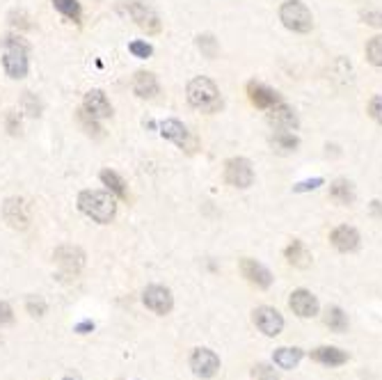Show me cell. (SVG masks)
Masks as SVG:
<instances>
[{
    "label": "cell",
    "mask_w": 382,
    "mask_h": 380,
    "mask_svg": "<svg viewBox=\"0 0 382 380\" xmlns=\"http://www.w3.org/2000/svg\"><path fill=\"white\" fill-rule=\"evenodd\" d=\"M83 106H85V110H88L92 117H97V119L112 117V106H110L108 97L101 90H90L88 94H85Z\"/></svg>",
    "instance_id": "18"
},
{
    "label": "cell",
    "mask_w": 382,
    "mask_h": 380,
    "mask_svg": "<svg viewBox=\"0 0 382 380\" xmlns=\"http://www.w3.org/2000/svg\"><path fill=\"white\" fill-rule=\"evenodd\" d=\"M268 124L277 128V131H295L298 128V115H295L291 106L280 101L277 106L268 108Z\"/></svg>",
    "instance_id": "10"
},
{
    "label": "cell",
    "mask_w": 382,
    "mask_h": 380,
    "mask_svg": "<svg viewBox=\"0 0 382 380\" xmlns=\"http://www.w3.org/2000/svg\"><path fill=\"white\" fill-rule=\"evenodd\" d=\"M271 142H273V147H275L277 151L291 154V151H295L300 147V137L295 135V133H291V131H275Z\"/></svg>",
    "instance_id": "23"
},
{
    "label": "cell",
    "mask_w": 382,
    "mask_h": 380,
    "mask_svg": "<svg viewBox=\"0 0 382 380\" xmlns=\"http://www.w3.org/2000/svg\"><path fill=\"white\" fill-rule=\"evenodd\" d=\"M188 103L197 110L202 112H218L222 108V97H220V90L211 79L206 76H197L188 83Z\"/></svg>",
    "instance_id": "2"
},
{
    "label": "cell",
    "mask_w": 382,
    "mask_h": 380,
    "mask_svg": "<svg viewBox=\"0 0 382 380\" xmlns=\"http://www.w3.org/2000/svg\"><path fill=\"white\" fill-rule=\"evenodd\" d=\"M90 330H94V323L92 321H85V323H81V325L76 327L78 334H85V332H90Z\"/></svg>",
    "instance_id": "40"
},
{
    "label": "cell",
    "mask_w": 382,
    "mask_h": 380,
    "mask_svg": "<svg viewBox=\"0 0 382 380\" xmlns=\"http://www.w3.org/2000/svg\"><path fill=\"white\" fill-rule=\"evenodd\" d=\"M78 209L90 215L94 222L108 224L117 213V202L106 190H83L78 195Z\"/></svg>",
    "instance_id": "1"
},
{
    "label": "cell",
    "mask_w": 382,
    "mask_h": 380,
    "mask_svg": "<svg viewBox=\"0 0 382 380\" xmlns=\"http://www.w3.org/2000/svg\"><path fill=\"white\" fill-rule=\"evenodd\" d=\"M302 360L300 348H277L275 351V365L282 369H293L298 367V362Z\"/></svg>",
    "instance_id": "24"
},
{
    "label": "cell",
    "mask_w": 382,
    "mask_h": 380,
    "mask_svg": "<svg viewBox=\"0 0 382 380\" xmlns=\"http://www.w3.org/2000/svg\"><path fill=\"white\" fill-rule=\"evenodd\" d=\"M311 360L320 362L325 367H341L348 362V355L341 351V348H334V346H320L316 351H311Z\"/></svg>",
    "instance_id": "20"
},
{
    "label": "cell",
    "mask_w": 382,
    "mask_h": 380,
    "mask_svg": "<svg viewBox=\"0 0 382 380\" xmlns=\"http://www.w3.org/2000/svg\"><path fill=\"white\" fill-rule=\"evenodd\" d=\"M247 97H250V101L254 103L257 108H261V110L273 108V106H277V103L282 101V97L275 90H271L268 85L257 83V81L247 83Z\"/></svg>",
    "instance_id": "16"
},
{
    "label": "cell",
    "mask_w": 382,
    "mask_h": 380,
    "mask_svg": "<svg viewBox=\"0 0 382 380\" xmlns=\"http://www.w3.org/2000/svg\"><path fill=\"white\" fill-rule=\"evenodd\" d=\"M53 7L60 12V14H64L67 19H71V21H81V3L78 0H53Z\"/></svg>",
    "instance_id": "29"
},
{
    "label": "cell",
    "mask_w": 382,
    "mask_h": 380,
    "mask_svg": "<svg viewBox=\"0 0 382 380\" xmlns=\"http://www.w3.org/2000/svg\"><path fill=\"white\" fill-rule=\"evenodd\" d=\"M254 323L266 337H277L284 330V316L273 307H259L254 309Z\"/></svg>",
    "instance_id": "12"
},
{
    "label": "cell",
    "mask_w": 382,
    "mask_h": 380,
    "mask_svg": "<svg viewBox=\"0 0 382 380\" xmlns=\"http://www.w3.org/2000/svg\"><path fill=\"white\" fill-rule=\"evenodd\" d=\"M25 307H28V312L32 316H44L46 314V302L37 298V296H30L28 300H25Z\"/></svg>",
    "instance_id": "32"
},
{
    "label": "cell",
    "mask_w": 382,
    "mask_h": 380,
    "mask_svg": "<svg viewBox=\"0 0 382 380\" xmlns=\"http://www.w3.org/2000/svg\"><path fill=\"white\" fill-rule=\"evenodd\" d=\"M362 21L373 28H382V12H362Z\"/></svg>",
    "instance_id": "38"
},
{
    "label": "cell",
    "mask_w": 382,
    "mask_h": 380,
    "mask_svg": "<svg viewBox=\"0 0 382 380\" xmlns=\"http://www.w3.org/2000/svg\"><path fill=\"white\" fill-rule=\"evenodd\" d=\"M76 119H78V124H81L83 131L88 133L90 137H103V128L99 126V119H97V117H92L85 108H83V110H78Z\"/></svg>",
    "instance_id": "26"
},
{
    "label": "cell",
    "mask_w": 382,
    "mask_h": 380,
    "mask_svg": "<svg viewBox=\"0 0 382 380\" xmlns=\"http://www.w3.org/2000/svg\"><path fill=\"white\" fill-rule=\"evenodd\" d=\"M197 48L202 50V55L208 60H215L220 53V46H218V39L213 34H199L197 37Z\"/></svg>",
    "instance_id": "28"
},
{
    "label": "cell",
    "mask_w": 382,
    "mask_h": 380,
    "mask_svg": "<svg viewBox=\"0 0 382 380\" xmlns=\"http://www.w3.org/2000/svg\"><path fill=\"white\" fill-rule=\"evenodd\" d=\"M190 369H193L199 378H211L218 374L220 358L208 348H197L193 355H190Z\"/></svg>",
    "instance_id": "8"
},
{
    "label": "cell",
    "mask_w": 382,
    "mask_h": 380,
    "mask_svg": "<svg viewBox=\"0 0 382 380\" xmlns=\"http://www.w3.org/2000/svg\"><path fill=\"white\" fill-rule=\"evenodd\" d=\"M3 218L14 229H25V227H28L30 215H28V209H25V202L21 200V197H10V200H5V204H3Z\"/></svg>",
    "instance_id": "13"
},
{
    "label": "cell",
    "mask_w": 382,
    "mask_h": 380,
    "mask_svg": "<svg viewBox=\"0 0 382 380\" xmlns=\"http://www.w3.org/2000/svg\"><path fill=\"white\" fill-rule=\"evenodd\" d=\"M128 48H131V53L135 55V57H149L151 53H154V48L149 46V44H146V41H133V44L131 46H128Z\"/></svg>",
    "instance_id": "36"
},
{
    "label": "cell",
    "mask_w": 382,
    "mask_h": 380,
    "mask_svg": "<svg viewBox=\"0 0 382 380\" xmlns=\"http://www.w3.org/2000/svg\"><path fill=\"white\" fill-rule=\"evenodd\" d=\"M14 321V314H12V307L7 302H0V325L5 323H12Z\"/></svg>",
    "instance_id": "39"
},
{
    "label": "cell",
    "mask_w": 382,
    "mask_h": 380,
    "mask_svg": "<svg viewBox=\"0 0 382 380\" xmlns=\"http://www.w3.org/2000/svg\"><path fill=\"white\" fill-rule=\"evenodd\" d=\"M124 10L126 14L131 16V19L140 25V28L146 32V34H156L161 32V19L158 14H156L151 7H146L142 3H137V0H126L124 3Z\"/></svg>",
    "instance_id": "7"
},
{
    "label": "cell",
    "mask_w": 382,
    "mask_h": 380,
    "mask_svg": "<svg viewBox=\"0 0 382 380\" xmlns=\"http://www.w3.org/2000/svg\"><path fill=\"white\" fill-rule=\"evenodd\" d=\"M3 46H5V57H3V67H5V74L10 79H25L28 76V41L23 37H10L3 39Z\"/></svg>",
    "instance_id": "3"
},
{
    "label": "cell",
    "mask_w": 382,
    "mask_h": 380,
    "mask_svg": "<svg viewBox=\"0 0 382 380\" xmlns=\"http://www.w3.org/2000/svg\"><path fill=\"white\" fill-rule=\"evenodd\" d=\"M53 259H55V264L62 269L64 273L69 275H78L83 269V264H85V255H83V250L81 247H76V245H62V247H57L55 252H53Z\"/></svg>",
    "instance_id": "9"
},
{
    "label": "cell",
    "mask_w": 382,
    "mask_h": 380,
    "mask_svg": "<svg viewBox=\"0 0 382 380\" xmlns=\"http://www.w3.org/2000/svg\"><path fill=\"white\" fill-rule=\"evenodd\" d=\"M101 181L108 186L110 193H115L117 197H126V184H124V179H121L117 172H112V170H101Z\"/></svg>",
    "instance_id": "27"
},
{
    "label": "cell",
    "mask_w": 382,
    "mask_h": 380,
    "mask_svg": "<svg viewBox=\"0 0 382 380\" xmlns=\"http://www.w3.org/2000/svg\"><path fill=\"white\" fill-rule=\"evenodd\" d=\"M10 23L14 25V28H21V30H28L30 28V19H28V14H25L23 10L21 12H12V16H10Z\"/></svg>",
    "instance_id": "37"
},
{
    "label": "cell",
    "mask_w": 382,
    "mask_h": 380,
    "mask_svg": "<svg viewBox=\"0 0 382 380\" xmlns=\"http://www.w3.org/2000/svg\"><path fill=\"white\" fill-rule=\"evenodd\" d=\"M325 325L332 332H346V330H348V316L343 314V309L329 307L325 312Z\"/></svg>",
    "instance_id": "25"
},
{
    "label": "cell",
    "mask_w": 382,
    "mask_h": 380,
    "mask_svg": "<svg viewBox=\"0 0 382 380\" xmlns=\"http://www.w3.org/2000/svg\"><path fill=\"white\" fill-rule=\"evenodd\" d=\"M320 186H323V179H320V177L305 179V181H300V184L293 186V193H309V190H316Z\"/></svg>",
    "instance_id": "33"
},
{
    "label": "cell",
    "mask_w": 382,
    "mask_h": 380,
    "mask_svg": "<svg viewBox=\"0 0 382 380\" xmlns=\"http://www.w3.org/2000/svg\"><path fill=\"white\" fill-rule=\"evenodd\" d=\"M161 135L165 137V140L175 142L177 147H181V149L188 151V154H193L197 149V137L190 133L179 119H165V122H161Z\"/></svg>",
    "instance_id": "6"
},
{
    "label": "cell",
    "mask_w": 382,
    "mask_h": 380,
    "mask_svg": "<svg viewBox=\"0 0 382 380\" xmlns=\"http://www.w3.org/2000/svg\"><path fill=\"white\" fill-rule=\"evenodd\" d=\"M224 181L233 188L245 190L254 184V168L247 158H229L224 163Z\"/></svg>",
    "instance_id": "5"
},
{
    "label": "cell",
    "mask_w": 382,
    "mask_h": 380,
    "mask_svg": "<svg viewBox=\"0 0 382 380\" xmlns=\"http://www.w3.org/2000/svg\"><path fill=\"white\" fill-rule=\"evenodd\" d=\"M367 60L373 67H382V34H376V37L369 39V44H367Z\"/></svg>",
    "instance_id": "30"
},
{
    "label": "cell",
    "mask_w": 382,
    "mask_h": 380,
    "mask_svg": "<svg viewBox=\"0 0 382 380\" xmlns=\"http://www.w3.org/2000/svg\"><path fill=\"white\" fill-rule=\"evenodd\" d=\"M329 243H332L339 252H355L360 247V231L348 224H341L336 227L332 234H329Z\"/></svg>",
    "instance_id": "17"
},
{
    "label": "cell",
    "mask_w": 382,
    "mask_h": 380,
    "mask_svg": "<svg viewBox=\"0 0 382 380\" xmlns=\"http://www.w3.org/2000/svg\"><path fill=\"white\" fill-rule=\"evenodd\" d=\"M144 305L151 309L156 314H170L172 307H175V298H172L170 289L165 287H158V284H154V287H146L144 291Z\"/></svg>",
    "instance_id": "11"
},
{
    "label": "cell",
    "mask_w": 382,
    "mask_h": 380,
    "mask_svg": "<svg viewBox=\"0 0 382 380\" xmlns=\"http://www.w3.org/2000/svg\"><path fill=\"white\" fill-rule=\"evenodd\" d=\"M289 305L293 309V314H298L300 318H311L318 314V300L311 291L307 289H298L291 293Z\"/></svg>",
    "instance_id": "15"
},
{
    "label": "cell",
    "mask_w": 382,
    "mask_h": 380,
    "mask_svg": "<svg viewBox=\"0 0 382 380\" xmlns=\"http://www.w3.org/2000/svg\"><path fill=\"white\" fill-rule=\"evenodd\" d=\"M240 273L250 284H254V287H259V289H268L273 284L271 271L259 262H254V259H240Z\"/></svg>",
    "instance_id": "14"
},
{
    "label": "cell",
    "mask_w": 382,
    "mask_h": 380,
    "mask_svg": "<svg viewBox=\"0 0 382 380\" xmlns=\"http://www.w3.org/2000/svg\"><path fill=\"white\" fill-rule=\"evenodd\" d=\"M286 259H289V264L295 266V269H309L311 264V252L307 250V245L302 243V240H291V245L286 247Z\"/></svg>",
    "instance_id": "22"
},
{
    "label": "cell",
    "mask_w": 382,
    "mask_h": 380,
    "mask_svg": "<svg viewBox=\"0 0 382 380\" xmlns=\"http://www.w3.org/2000/svg\"><path fill=\"white\" fill-rule=\"evenodd\" d=\"M369 115L376 119L378 124H382V94H378V97H373L369 101Z\"/></svg>",
    "instance_id": "35"
},
{
    "label": "cell",
    "mask_w": 382,
    "mask_h": 380,
    "mask_svg": "<svg viewBox=\"0 0 382 380\" xmlns=\"http://www.w3.org/2000/svg\"><path fill=\"white\" fill-rule=\"evenodd\" d=\"M23 110H25V115H30V117L41 115V103L32 92H23Z\"/></svg>",
    "instance_id": "31"
},
{
    "label": "cell",
    "mask_w": 382,
    "mask_h": 380,
    "mask_svg": "<svg viewBox=\"0 0 382 380\" xmlns=\"http://www.w3.org/2000/svg\"><path fill=\"white\" fill-rule=\"evenodd\" d=\"M7 131H10V135H19L21 133V115L16 110H10L7 112Z\"/></svg>",
    "instance_id": "34"
},
{
    "label": "cell",
    "mask_w": 382,
    "mask_h": 380,
    "mask_svg": "<svg viewBox=\"0 0 382 380\" xmlns=\"http://www.w3.org/2000/svg\"><path fill=\"white\" fill-rule=\"evenodd\" d=\"M64 380H74V378H64Z\"/></svg>",
    "instance_id": "42"
},
{
    "label": "cell",
    "mask_w": 382,
    "mask_h": 380,
    "mask_svg": "<svg viewBox=\"0 0 382 380\" xmlns=\"http://www.w3.org/2000/svg\"><path fill=\"white\" fill-rule=\"evenodd\" d=\"M329 200L341 204V206H348L355 202V186L350 184L348 179H336L332 181L329 186Z\"/></svg>",
    "instance_id": "21"
},
{
    "label": "cell",
    "mask_w": 382,
    "mask_h": 380,
    "mask_svg": "<svg viewBox=\"0 0 382 380\" xmlns=\"http://www.w3.org/2000/svg\"><path fill=\"white\" fill-rule=\"evenodd\" d=\"M371 213L376 215V218H382V204L378 200H373L371 202Z\"/></svg>",
    "instance_id": "41"
},
{
    "label": "cell",
    "mask_w": 382,
    "mask_h": 380,
    "mask_svg": "<svg viewBox=\"0 0 382 380\" xmlns=\"http://www.w3.org/2000/svg\"><path fill=\"white\" fill-rule=\"evenodd\" d=\"M133 92L140 99H154L158 94V81L151 72H137L133 79Z\"/></svg>",
    "instance_id": "19"
},
{
    "label": "cell",
    "mask_w": 382,
    "mask_h": 380,
    "mask_svg": "<svg viewBox=\"0 0 382 380\" xmlns=\"http://www.w3.org/2000/svg\"><path fill=\"white\" fill-rule=\"evenodd\" d=\"M280 21L284 23V28L300 34H305L314 28V16H311L309 7L302 3V0H286L280 7Z\"/></svg>",
    "instance_id": "4"
}]
</instances>
